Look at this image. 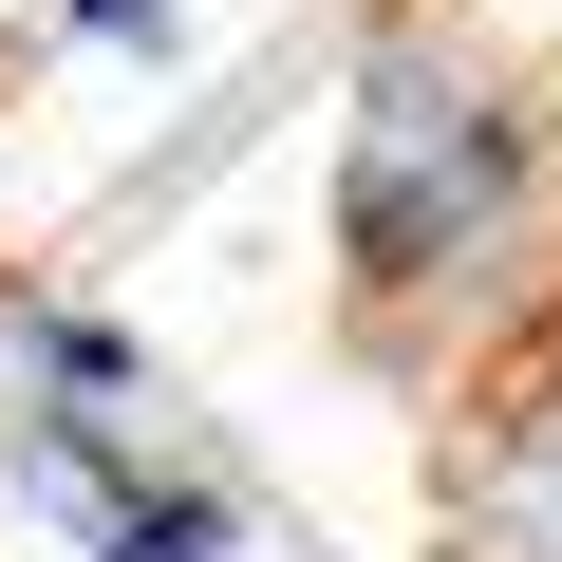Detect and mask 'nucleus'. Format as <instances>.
<instances>
[{
    "mask_svg": "<svg viewBox=\"0 0 562 562\" xmlns=\"http://www.w3.org/2000/svg\"><path fill=\"white\" fill-rule=\"evenodd\" d=\"M0 469L76 562H244L225 431L76 301H0Z\"/></svg>",
    "mask_w": 562,
    "mask_h": 562,
    "instance_id": "nucleus-1",
    "label": "nucleus"
},
{
    "mask_svg": "<svg viewBox=\"0 0 562 562\" xmlns=\"http://www.w3.org/2000/svg\"><path fill=\"white\" fill-rule=\"evenodd\" d=\"M76 20H94V38H169V0H76Z\"/></svg>",
    "mask_w": 562,
    "mask_h": 562,
    "instance_id": "nucleus-2",
    "label": "nucleus"
}]
</instances>
